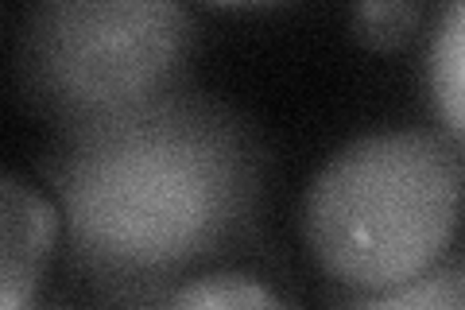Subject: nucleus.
I'll return each mask as SVG.
<instances>
[{"label": "nucleus", "instance_id": "1", "mask_svg": "<svg viewBox=\"0 0 465 310\" xmlns=\"http://www.w3.org/2000/svg\"><path fill=\"white\" fill-rule=\"evenodd\" d=\"M43 175L70 256L113 295H167L244 241L264 152L222 101L174 90L136 113L58 132Z\"/></svg>", "mask_w": 465, "mask_h": 310}, {"label": "nucleus", "instance_id": "8", "mask_svg": "<svg viewBox=\"0 0 465 310\" xmlns=\"http://www.w3.org/2000/svg\"><path fill=\"white\" fill-rule=\"evenodd\" d=\"M423 20V5L415 0H365L353 8V35L372 51H391L411 39V32Z\"/></svg>", "mask_w": 465, "mask_h": 310}, {"label": "nucleus", "instance_id": "10", "mask_svg": "<svg viewBox=\"0 0 465 310\" xmlns=\"http://www.w3.org/2000/svg\"><path fill=\"white\" fill-rule=\"evenodd\" d=\"M27 310H63V306H47V303H32Z\"/></svg>", "mask_w": 465, "mask_h": 310}, {"label": "nucleus", "instance_id": "2", "mask_svg": "<svg viewBox=\"0 0 465 310\" xmlns=\"http://www.w3.org/2000/svg\"><path fill=\"white\" fill-rule=\"evenodd\" d=\"M465 152L434 128H381L333 152L302 195V241L345 291H388L454 253Z\"/></svg>", "mask_w": 465, "mask_h": 310}, {"label": "nucleus", "instance_id": "5", "mask_svg": "<svg viewBox=\"0 0 465 310\" xmlns=\"http://www.w3.org/2000/svg\"><path fill=\"white\" fill-rule=\"evenodd\" d=\"M423 82L442 132L465 152V5L442 8L427 47Z\"/></svg>", "mask_w": 465, "mask_h": 310}, {"label": "nucleus", "instance_id": "9", "mask_svg": "<svg viewBox=\"0 0 465 310\" xmlns=\"http://www.w3.org/2000/svg\"><path fill=\"white\" fill-rule=\"evenodd\" d=\"M167 295H116V310H163Z\"/></svg>", "mask_w": 465, "mask_h": 310}, {"label": "nucleus", "instance_id": "6", "mask_svg": "<svg viewBox=\"0 0 465 310\" xmlns=\"http://www.w3.org/2000/svg\"><path fill=\"white\" fill-rule=\"evenodd\" d=\"M326 310H465V248L388 291H338Z\"/></svg>", "mask_w": 465, "mask_h": 310}, {"label": "nucleus", "instance_id": "3", "mask_svg": "<svg viewBox=\"0 0 465 310\" xmlns=\"http://www.w3.org/2000/svg\"><path fill=\"white\" fill-rule=\"evenodd\" d=\"M194 35L171 0H51L24 16L20 90L58 132L136 113L186 85Z\"/></svg>", "mask_w": 465, "mask_h": 310}, {"label": "nucleus", "instance_id": "4", "mask_svg": "<svg viewBox=\"0 0 465 310\" xmlns=\"http://www.w3.org/2000/svg\"><path fill=\"white\" fill-rule=\"evenodd\" d=\"M0 310H27L51 264L63 214L20 175L0 183Z\"/></svg>", "mask_w": 465, "mask_h": 310}, {"label": "nucleus", "instance_id": "7", "mask_svg": "<svg viewBox=\"0 0 465 310\" xmlns=\"http://www.w3.org/2000/svg\"><path fill=\"white\" fill-rule=\"evenodd\" d=\"M163 310H291V303L256 275L213 272L179 284L163 299Z\"/></svg>", "mask_w": 465, "mask_h": 310}]
</instances>
